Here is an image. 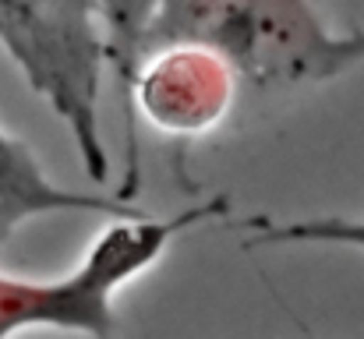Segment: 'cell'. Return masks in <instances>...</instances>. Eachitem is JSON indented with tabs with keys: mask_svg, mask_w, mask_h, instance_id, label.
<instances>
[{
	"mask_svg": "<svg viewBox=\"0 0 364 339\" xmlns=\"http://www.w3.org/2000/svg\"><path fill=\"white\" fill-rule=\"evenodd\" d=\"M163 46L209 50L262 92L322 85L364 64V32H336L311 0H163L141 60Z\"/></svg>",
	"mask_w": 364,
	"mask_h": 339,
	"instance_id": "cell-1",
	"label": "cell"
},
{
	"mask_svg": "<svg viewBox=\"0 0 364 339\" xmlns=\"http://www.w3.org/2000/svg\"><path fill=\"white\" fill-rule=\"evenodd\" d=\"M0 46L28 89L68 127L85 177H110L107 138L100 124L107 60V28L96 0H0Z\"/></svg>",
	"mask_w": 364,
	"mask_h": 339,
	"instance_id": "cell-2",
	"label": "cell"
},
{
	"mask_svg": "<svg viewBox=\"0 0 364 339\" xmlns=\"http://www.w3.org/2000/svg\"><path fill=\"white\" fill-rule=\"evenodd\" d=\"M227 212L223 198L191 205L166 220L114 216L85 258L57 279H18L0 272V339L25 329H64L107 339L117 333L114 301L127 279L141 276L188 230Z\"/></svg>",
	"mask_w": 364,
	"mask_h": 339,
	"instance_id": "cell-3",
	"label": "cell"
},
{
	"mask_svg": "<svg viewBox=\"0 0 364 339\" xmlns=\"http://www.w3.org/2000/svg\"><path fill=\"white\" fill-rule=\"evenodd\" d=\"M230 68L198 46H163L149 53L134 78V110L166 131L213 127L230 103Z\"/></svg>",
	"mask_w": 364,
	"mask_h": 339,
	"instance_id": "cell-4",
	"label": "cell"
},
{
	"mask_svg": "<svg viewBox=\"0 0 364 339\" xmlns=\"http://www.w3.org/2000/svg\"><path fill=\"white\" fill-rule=\"evenodd\" d=\"M53 212H92L114 220V216H141L145 209L127 198H103L60 188L21 138L0 127V244L21 223Z\"/></svg>",
	"mask_w": 364,
	"mask_h": 339,
	"instance_id": "cell-5",
	"label": "cell"
},
{
	"mask_svg": "<svg viewBox=\"0 0 364 339\" xmlns=\"http://www.w3.org/2000/svg\"><path fill=\"white\" fill-rule=\"evenodd\" d=\"M100 18L107 28V60L117 78V96L124 113V184L117 198L134 202L141 170H138V131H134V78L141 68V39L149 32L152 14L159 11L163 0H96Z\"/></svg>",
	"mask_w": 364,
	"mask_h": 339,
	"instance_id": "cell-6",
	"label": "cell"
},
{
	"mask_svg": "<svg viewBox=\"0 0 364 339\" xmlns=\"http://www.w3.org/2000/svg\"><path fill=\"white\" fill-rule=\"evenodd\" d=\"M251 233V247H287V244H336V247H358L364 251V216H315V220H251L244 223Z\"/></svg>",
	"mask_w": 364,
	"mask_h": 339,
	"instance_id": "cell-7",
	"label": "cell"
}]
</instances>
